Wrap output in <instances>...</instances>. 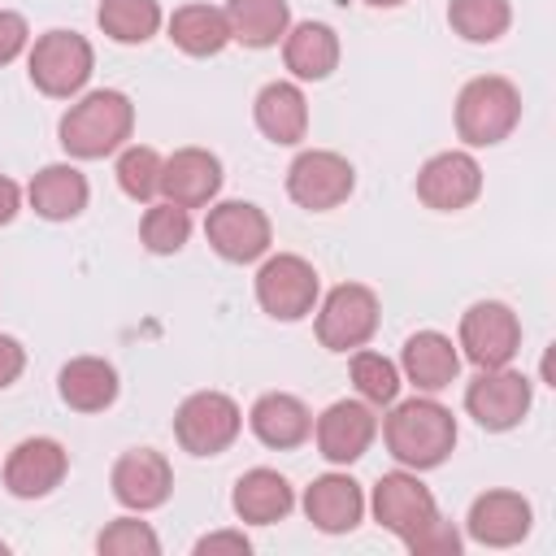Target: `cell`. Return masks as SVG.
I'll return each instance as SVG.
<instances>
[{
  "instance_id": "1",
  "label": "cell",
  "mask_w": 556,
  "mask_h": 556,
  "mask_svg": "<svg viewBox=\"0 0 556 556\" xmlns=\"http://www.w3.org/2000/svg\"><path fill=\"white\" fill-rule=\"evenodd\" d=\"M382 439L387 452L404 465V469H434L452 456L456 447V417L452 408H443L434 395H413L391 404L387 421H382Z\"/></svg>"
},
{
  "instance_id": "2",
  "label": "cell",
  "mask_w": 556,
  "mask_h": 556,
  "mask_svg": "<svg viewBox=\"0 0 556 556\" xmlns=\"http://www.w3.org/2000/svg\"><path fill=\"white\" fill-rule=\"evenodd\" d=\"M130 130H135V104L126 91H113V87H100V91H87L83 100H74L56 126L61 148L78 161L113 156L117 148H126Z\"/></svg>"
},
{
  "instance_id": "3",
  "label": "cell",
  "mask_w": 556,
  "mask_h": 556,
  "mask_svg": "<svg viewBox=\"0 0 556 556\" xmlns=\"http://www.w3.org/2000/svg\"><path fill=\"white\" fill-rule=\"evenodd\" d=\"M521 122V91L500 78V74H482L469 78L456 96V135L469 148H495L504 143Z\"/></svg>"
},
{
  "instance_id": "4",
  "label": "cell",
  "mask_w": 556,
  "mask_h": 556,
  "mask_svg": "<svg viewBox=\"0 0 556 556\" xmlns=\"http://www.w3.org/2000/svg\"><path fill=\"white\" fill-rule=\"evenodd\" d=\"M91 70H96V52L78 30H48L30 43V56H26L30 83L52 100L78 96L87 87Z\"/></svg>"
},
{
  "instance_id": "5",
  "label": "cell",
  "mask_w": 556,
  "mask_h": 556,
  "mask_svg": "<svg viewBox=\"0 0 556 556\" xmlns=\"http://www.w3.org/2000/svg\"><path fill=\"white\" fill-rule=\"evenodd\" d=\"M243 430V413L222 391H195L174 413V439L191 456H217L226 452Z\"/></svg>"
},
{
  "instance_id": "6",
  "label": "cell",
  "mask_w": 556,
  "mask_h": 556,
  "mask_svg": "<svg viewBox=\"0 0 556 556\" xmlns=\"http://www.w3.org/2000/svg\"><path fill=\"white\" fill-rule=\"evenodd\" d=\"M378 330V295L365 282H339L317 308V339L326 352H356Z\"/></svg>"
},
{
  "instance_id": "7",
  "label": "cell",
  "mask_w": 556,
  "mask_h": 556,
  "mask_svg": "<svg viewBox=\"0 0 556 556\" xmlns=\"http://www.w3.org/2000/svg\"><path fill=\"white\" fill-rule=\"evenodd\" d=\"M317 269L295 256V252H278L256 269V304L274 317V321H300L317 308Z\"/></svg>"
},
{
  "instance_id": "8",
  "label": "cell",
  "mask_w": 556,
  "mask_h": 556,
  "mask_svg": "<svg viewBox=\"0 0 556 556\" xmlns=\"http://www.w3.org/2000/svg\"><path fill=\"white\" fill-rule=\"evenodd\" d=\"M465 361H473L478 369H495V365H513V356L521 352V321L508 304L500 300H478L460 313V343Z\"/></svg>"
},
{
  "instance_id": "9",
  "label": "cell",
  "mask_w": 556,
  "mask_h": 556,
  "mask_svg": "<svg viewBox=\"0 0 556 556\" xmlns=\"http://www.w3.org/2000/svg\"><path fill=\"white\" fill-rule=\"evenodd\" d=\"M530 378L513 365H495V369H482L469 387H465V413L482 426V430H513L521 426V417L530 413Z\"/></svg>"
},
{
  "instance_id": "10",
  "label": "cell",
  "mask_w": 556,
  "mask_h": 556,
  "mask_svg": "<svg viewBox=\"0 0 556 556\" xmlns=\"http://www.w3.org/2000/svg\"><path fill=\"white\" fill-rule=\"evenodd\" d=\"M356 187V169L348 156L339 152H326V148H308L291 161L287 169V195L308 208V213H326V208H339Z\"/></svg>"
},
{
  "instance_id": "11",
  "label": "cell",
  "mask_w": 556,
  "mask_h": 556,
  "mask_svg": "<svg viewBox=\"0 0 556 556\" xmlns=\"http://www.w3.org/2000/svg\"><path fill=\"white\" fill-rule=\"evenodd\" d=\"M374 521L382 530H391L395 539H413L421 534L434 517H439V504L430 495V486L417 478V469H391L374 482Z\"/></svg>"
},
{
  "instance_id": "12",
  "label": "cell",
  "mask_w": 556,
  "mask_h": 556,
  "mask_svg": "<svg viewBox=\"0 0 556 556\" xmlns=\"http://www.w3.org/2000/svg\"><path fill=\"white\" fill-rule=\"evenodd\" d=\"M204 235H208L213 252L222 261H235V265L261 261L269 252V239H274L269 217L256 204H248V200H222V204H213L208 217H204Z\"/></svg>"
},
{
  "instance_id": "13",
  "label": "cell",
  "mask_w": 556,
  "mask_h": 556,
  "mask_svg": "<svg viewBox=\"0 0 556 556\" xmlns=\"http://www.w3.org/2000/svg\"><path fill=\"white\" fill-rule=\"evenodd\" d=\"M482 191V165L469 152H434L417 169V200L434 213H460Z\"/></svg>"
},
{
  "instance_id": "14",
  "label": "cell",
  "mask_w": 556,
  "mask_h": 556,
  "mask_svg": "<svg viewBox=\"0 0 556 556\" xmlns=\"http://www.w3.org/2000/svg\"><path fill=\"white\" fill-rule=\"evenodd\" d=\"M65 469H70V452L56 439L35 434V439H22L9 452V460H4V486L17 500H43V495H52L65 482Z\"/></svg>"
},
{
  "instance_id": "15",
  "label": "cell",
  "mask_w": 556,
  "mask_h": 556,
  "mask_svg": "<svg viewBox=\"0 0 556 556\" xmlns=\"http://www.w3.org/2000/svg\"><path fill=\"white\" fill-rule=\"evenodd\" d=\"M109 486L117 495L122 508L130 513H152L169 500L174 491V473H169V460L152 447H130L113 460V473H109Z\"/></svg>"
},
{
  "instance_id": "16",
  "label": "cell",
  "mask_w": 556,
  "mask_h": 556,
  "mask_svg": "<svg viewBox=\"0 0 556 556\" xmlns=\"http://www.w3.org/2000/svg\"><path fill=\"white\" fill-rule=\"evenodd\" d=\"M313 434H317V452L330 465H352V460H361L369 452V443L378 434V413L365 400H334L317 417Z\"/></svg>"
},
{
  "instance_id": "17",
  "label": "cell",
  "mask_w": 556,
  "mask_h": 556,
  "mask_svg": "<svg viewBox=\"0 0 556 556\" xmlns=\"http://www.w3.org/2000/svg\"><path fill=\"white\" fill-rule=\"evenodd\" d=\"M222 191V161L208 148H178L161 161V195L178 208H204Z\"/></svg>"
},
{
  "instance_id": "18",
  "label": "cell",
  "mask_w": 556,
  "mask_h": 556,
  "mask_svg": "<svg viewBox=\"0 0 556 556\" xmlns=\"http://www.w3.org/2000/svg\"><path fill=\"white\" fill-rule=\"evenodd\" d=\"M530 521H534V508H530L526 495H517V491H482L469 504L465 530L482 547H513V543H521L530 534Z\"/></svg>"
},
{
  "instance_id": "19",
  "label": "cell",
  "mask_w": 556,
  "mask_h": 556,
  "mask_svg": "<svg viewBox=\"0 0 556 556\" xmlns=\"http://www.w3.org/2000/svg\"><path fill=\"white\" fill-rule=\"evenodd\" d=\"M304 513L321 534H348L365 517V491L352 473H321L304 491Z\"/></svg>"
},
{
  "instance_id": "20",
  "label": "cell",
  "mask_w": 556,
  "mask_h": 556,
  "mask_svg": "<svg viewBox=\"0 0 556 556\" xmlns=\"http://www.w3.org/2000/svg\"><path fill=\"white\" fill-rule=\"evenodd\" d=\"M400 369H404V378H408L421 395H439L443 387L456 382V374H460V352H456V343H452L443 330H417V334L404 339Z\"/></svg>"
},
{
  "instance_id": "21",
  "label": "cell",
  "mask_w": 556,
  "mask_h": 556,
  "mask_svg": "<svg viewBox=\"0 0 556 556\" xmlns=\"http://www.w3.org/2000/svg\"><path fill=\"white\" fill-rule=\"evenodd\" d=\"M248 426H252V434H256L265 447L287 452V447H300V443L313 434V413H308V404H304L300 395L265 391V395L252 404Z\"/></svg>"
},
{
  "instance_id": "22",
  "label": "cell",
  "mask_w": 556,
  "mask_h": 556,
  "mask_svg": "<svg viewBox=\"0 0 556 556\" xmlns=\"http://www.w3.org/2000/svg\"><path fill=\"white\" fill-rule=\"evenodd\" d=\"M252 117H256V130L269 139V143H300L308 135V100L295 83H265L256 91V104H252Z\"/></svg>"
},
{
  "instance_id": "23",
  "label": "cell",
  "mask_w": 556,
  "mask_h": 556,
  "mask_svg": "<svg viewBox=\"0 0 556 556\" xmlns=\"http://www.w3.org/2000/svg\"><path fill=\"white\" fill-rule=\"evenodd\" d=\"M117 369L104 356H74L56 374V395L74 413H104L117 400Z\"/></svg>"
},
{
  "instance_id": "24",
  "label": "cell",
  "mask_w": 556,
  "mask_h": 556,
  "mask_svg": "<svg viewBox=\"0 0 556 556\" xmlns=\"http://www.w3.org/2000/svg\"><path fill=\"white\" fill-rule=\"evenodd\" d=\"M291 504H295V491L278 469H248L230 491V508L248 526H274L291 513Z\"/></svg>"
},
{
  "instance_id": "25",
  "label": "cell",
  "mask_w": 556,
  "mask_h": 556,
  "mask_svg": "<svg viewBox=\"0 0 556 556\" xmlns=\"http://www.w3.org/2000/svg\"><path fill=\"white\" fill-rule=\"evenodd\" d=\"M282 61L300 83H321L339 65V35L326 22H295L282 35Z\"/></svg>"
},
{
  "instance_id": "26",
  "label": "cell",
  "mask_w": 556,
  "mask_h": 556,
  "mask_svg": "<svg viewBox=\"0 0 556 556\" xmlns=\"http://www.w3.org/2000/svg\"><path fill=\"white\" fill-rule=\"evenodd\" d=\"M87 195H91L87 178L74 165H65V161L43 165L30 178V187H26V200H30V208L43 222H70V217H78L87 208Z\"/></svg>"
},
{
  "instance_id": "27",
  "label": "cell",
  "mask_w": 556,
  "mask_h": 556,
  "mask_svg": "<svg viewBox=\"0 0 556 556\" xmlns=\"http://www.w3.org/2000/svg\"><path fill=\"white\" fill-rule=\"evenodd\" d=\"M222 13L230 26V39H239L243 48H274L291 26L287 0H226Z\"/></svg>"
},
{
  "instance_id": "28",
  "label": "cell",
  "mask_w": 556,
  "mask_h": 556,
  "mask_svg": "<svg viewBox=\"0 0 556 556\" xmlns=\"http://www.w3.org/2000/svg\"><path fill=\"white\" fill-rule=\"evenodd\" d=\"M169 39L187 56H217L230 43V26H226V13L213 4H182L169 17Z\"/></svg>"
},
{
  "instance_id": "29",
  "label": "cell",
  "mask_w": 556,
  "mask_h": 556,
  "mask_svg": "<svg viewBox=\"0 0 556 556\" xmlns=\"http://www.w3.org/2000/svg\"><path fill=\"white\" fill-rule=\"evenodd\" d=\"M96 22L113 43H148L161 30V4L156 0H100Z\"/></svg>"
},
{
  "instance_id": "30",
  "label": "cell",
  "mask_w": 556,
  "mask_h": 556,
  "mask_svg": "<svg viewBox=\"0 0 556 556\" xmlns=\"http://www.w3.org/2000/svg\"><path fill=\"white\" fill-rule=\"evenodd\" d=\"M447 22L465 43H495L513 22V4L508 0H447Z\"/></svg>"
},
{
  "instance_id": "31",
  "label": "cell",
  "mask_w": 556,
  "mask_h": 556,
  "mask_svg": "<svg viewBox=\"0 0 556 556\" xmlns=\"http://www.w3.org/2000/svg\"><path fill=\"white\" fill-rule=\"evenodd\" d=\"M187 235H191V213L178 208V204H169V200L152 204V208L143 213V222H139V239H143V248L156 252V256L182 252Z\"/></svg>"
},
{
  "instance_id": "32",
  "label": "cell",
  "mask_w": 556,
  "mask_h": 556,
  "mask_svg": "<svg viewBox=\"0 0 556 556\" xmlns=\"http://www.w3.org/2000/svg\"><path fill=\"white\" fill-rule=\"evenodd\" d=\"M352 382H356V395H361L365 404H374V408L395 404V395H400V369H395V361H387L382 352L356 348V352H352Z\"/></svg>"
},
{
  "instance_id": "33",
  "label": "cell",
  "mask_w": 556,
  "mask_h": 556,
  "mask_svg": "<svg viewBox=\"0 0 556 556\" xmlns=\"http://www.w3.org/2000/svg\"><path fill=\"white\" fill-rule=\"evenodd\" d=\"M117 187L130 200H139V204L156 200L161 195V152L148 148V143L122 148V156H117Z\"/></svg>"
},
{
  "instance_id": "34",
  "label": "cell",
  "mask_w": 556,
  "mask_h": 556,
  "mask_svg": "<svg viewBox=\"0 0 556 556\" xmlns=\"http://www.w3.org/2000/svg\"><path fill=\"white\" fill-rule=\"evenodd\" d=\"M96 547H100L104 556H156V552H161V539H156V530H152L148 521H139V517H117V521H109V526L100 530Z\"/></svg>"
},
{
  "instance_id": "35",
  "label": "cell",
  "mask_w": 556,
  "mask_h": 556,
  "mask_svg": "<svg viewBox=\"0 0 556 556\" xmlns=\"http://www.w3.org/2000/svg\"><path fill=\"white\" fill-rule=\"evenodd\" d=\"M408 552H417V556H456V552H460V534H456L452 521L434 517L421 534L408 539Z\"/></svg>"
},
{
  "instance_id": "36",
  "label": "cell",
  "mask_w": 556,
  "mask_h": 556,
  "mask_svg": "<svg viewBox=\"0 0 556 556\" xmlns=\"http://www.w3.org/2000/svg\"><path fill=\"white\" fill-rule=\"evenodd\" d=\"M26 43H30V26H26V17L13 13V9H0V65L17 61V56L26 52Z\"/></svg>"
},
{
  "instance_id": "37",
  "label": "cell",
  "mask_w": 556,
  "mask_h": 556,
  "mask_svg": "<svg viewBox=\"0 0 556 556\" xmlns=\"http://www.w3.org/2000/svg\"><path fill=\"white\" fill-rule=\"evenodd\" d=\"M217 552L248 556V552H252V543H248V534H243V530H213V534H204V539L195 543V556H217Z\"/></svg>"
},
{
  "instance_id": "38",
  "label": "cell",
  "mask_w": 556,
  "mask_h": 556,
  "mask_svg": "<svg viewBox=\"0 0 556 556\" xmlns=\"http://www.w3.org/2000/svg\"><path fill=\"white\" fill-rule=\"evenodd\" d=\"M26 369V348L13 339V334H0V391L13 387Z\"/></svg>"
},
{
  "instance_id": "39",
  "label": "cell",
  "mask_w": 556,
  "mask_h": 556,
  "mask_svg": "<svg viewBox=\"0 0 556 556\" xmlns=\"http://www.w3.org/2000/svg\"><path fill=\"white\" fill-rule=\"evenodd\" d=\"M17 208H22V187L9 174H0V226H9L17 217Z\"/></svg>"
},
{
  "instance_id": "40",
  "label": "cell",
  "mask_w": 556,
  "mask_h": 556,
  "mask_svg": "<svg viewBox=\"0 0 556 556\" xmlns=\"http://www.w3.org/2000/svg\"><path fill=\"white\" fill-rule=\"evenodd\" d=\"M365 4H374V9H400L404 0H365Z\"/></svg>"
},
{
  "instance_id": "41",
  "label": "cell",
  "mask_w": 556,
  "mask_h": 556,
  "mask_svg": "<svg viewBox=\"0 0 556 556\" xmlns=\"http://www.w3.org/2000/svg\"><path fill=\"white\" fill-rule=\"evenodd\" d=\"M4 552H9V543H4V539H0V556H4Z\"/></svg>"
}]
</instances>
